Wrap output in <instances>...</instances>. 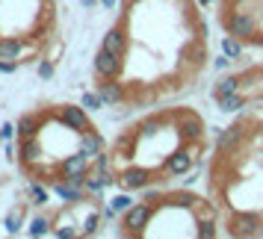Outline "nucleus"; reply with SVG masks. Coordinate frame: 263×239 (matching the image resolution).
I'll use <instances>...</instances> for the list:
<instances>
[{"label": "nucleus", "instance_id": "obj_1", "mask_svg": "<svg viewBox=\"0 0 263 239\" xmlns=\"http://www.w3.org/2000/svg\"><path fill=\"white\" fill-rule=\"evenodd\" d=\"M204 151H207V139H190V142L183 139V145H178L175 154L166 160V166L160 168V183L192 174L198 168V163H201Z\"/></svg>", "mask_w": 263, "mask_h": 239}, {"label": "nucleus", "instance_id": "obj_2", "mask_svg": "<svg viewBox=\"0 0 263 239\" xmlns=\"http://www.w3.org/2000/svg\"><path fill=\"white\" fill-rule=\"evenodd\" d=\"M151 215H154V204L142 198V201H133V207H127L119 218V233L121 236H145V230L151 225Z\"/></svg>", "mask_w": 263, "mask_h": 239}, {"label": "nucleus", "instance_id": "obj_3", "mask_svg": "<svg viewBox=\"0 0 263 239\" xmlns=\"http://www.w3.org/2000/svg\"><path fill=\"white\" fill-rule=\"evenodd\" d=\"M157 183V174L148 166H116V186L124 192H139Z\"/></svg>", "mask_w": 263, "mask_h": 239}, {"label": "nucleus", "instance_id": "obj_4", "mask_svg": "<svg viewBox=\"0 0 263 239\" xmlns=\"http://www.w3.org/2000/svg\"><path fill=\"white\" fill-rule=\"evenodd\" d=\"M50 112H53L62 124H68L74 133L95 130V124H92V118H89V109H86L83 104H80V107H77V104H53Z\"/></svg>", "mask_w": 263, "mask_h": 239}, {"label": "nucleus", "instance_id": "obj_5", "mask_svg": "<svg viewBox=\"0 0 263 239\" xmlns=\"http://www.w3.org/2000/svg\"><path fill=\"white\" fill-rule=\"evenodd\" d=\"M92 74L98 80H119L124 74V56H116L107 48H98L92 56Z\"/></svg>", "mask_w": 263, "mask_h": 239}, {"label": "nucleus", "instance_id": "obj_6", "mask_svg": "<svg viewBox=\"0 0 263 239\" xmlns=\"http://www.w3.org/2000/svg\"><path fill=\"white\" fill-rule=\"evenodd\" d=\"M101 48H107L109 53H116V56H124L127 50H130V36H127V27L116 21V24L109 27L104 38H101Z\"/></svg>", "mask_w": 263, "mask_h": 239}, {"label": "nucleus", "instance_id": "obj_7", "mask_svg": "<svg viewBox=\"0 0 263 239\" xmlns=\"http://www.w3.org/2000/svg\"><path fill=\"white\" fill-rule=\"evenodd\" d=\"M98 92H101V97H104V104L107 107H127V86H124V80H98Z\"/></svg>", "mask_w": 263, "mask_h": 239}, {"label": "nucleus", "instance_id": "obj_8", "mask_svg": "<svg viewBox=\"0 0 263 239\" xmlns=\"http://www.w3.org/2000/svg\"><path fill=\"white\" fill-rule=\"evenodd\" d=\"M18 151H21V168H30L45 160V145L39 136H30V139H18Z\"/></svg>", "mask_w": 263, "mask_h": 239}, {"label": "nucleus", "instance_id": "obj_9", "mask_svg": "<svg viewBox=\"0 0 263 239\" xmlns=\"http://www.w3.org/2000/svg\"><path fill=\"white\" fill-rule=\"evenodd\" d=\"M42 118H45V112H42V109H36V112H24L21 118L15 121V130H18L15 139H30V136H39V133H42Z\"/></svg>", "mask_w": 263, "mask_h": 239}, {"label": "nucleus", "instance_id": "obj_10", "mask_svg": "<svg viewBox=\"0 0 263 239\" xmlns=\"http://www.w3.org/2000/svg\"><path fill=\"white\" fill-rule=\"evenodd\" d=\"M104 151H107V142H104V136L98 133V127H95V130H89V133H83V136H80V154H86L89 160L101 156Z\"/></svg>", "mask_w": 263, "mask_h": 239}, {"label": "nucleus", "instance_id": "obj_11", "mask_svg": "<svg viewBox=\"0 0 263 239\" xmlns=\"http://www.w3.org/2000/svg\"><path fill=\"white\" fill-rule=\"evenodd\" d=\"M27 204L30 201H21V204H15L12 210H9V215L3 218V225H6V233H21L24 230V225H27Z\"/></svg>", "mask_w": 263, "mask_h": 239}, {"label": "nucleus", "instance_id": "obj_12", "mask_svg": "<svg viewBox=\"0 0 263 239\" xmlns=\"http://www.w3.org/2000/svg\"><path fill=\"white\" fill-rule=\"evenodd\" d=\"M216 101H219L222 112H239L242 107H249V95L246 92H231V95H222V97H216Z\"/></svg>", "mask_w": 263, "mask_h": 239}, {"label": "nucleus", "instance_id": "obj_13", "mask_svg": "<svg viewBox=\"0 0 263 239\" xmlns=\"http://www.w3.org/2000/svg\"><path fill=\"white\" fill-rule=\"evenodd\" d=\"M231 92H242V77H239V74H228V77H222V80L213 86V97L231 95Z\"/></svg>", "mask_w": 263, "mask_h": 239}, {"label": "nucleus", "instance_id": "obj_14", "mask_svg": "<svg viewBox=\"0 0 263 239\" xmlns=\"http://www.w3.org/2000/svg\"><path fill=\"white\" fill-rule=\"evenodd\" d=\"M50 227H53V215H33V222H30V227H27V233L30 236H45V233H50Z\"/></svg>", "mask_w": 263, "mask_h": 239}, {"label": "nucleus", "instance_id": "obj_15", "mask_svg": "<svg viewBox=\"0 0 263 239\" xmlns=\"http://www.w3.org/2000/svg\"><path fill=\"white\" fill-rule=\"evenodd\" d=\"M27 198H30L33 207H45V204L50 201V192L42 186V180H33V183H30V189H27Z\"/></svg>", "mask_w": 263, "mask_h": 239}, {"label": "nucleus", "instance_id": "obj_16", "mask_svg": "<svg viewBox=\"0 0 263 239\" xmlns=\"http://www.w3.org/2000/svg\"><path fill=\"white\" fill-rule=\"evenodd\" d=\"M127 207H133V198H130V192H124V189H121L119 195H112V198H109V204H107V210H112L116 215H121Z\"/></svg>", "mask_w": 263, "mask_h": 239}, {"label": "nucleus", "instance_id": "obj_17", "mask_svg": "<svg viewBox=\"0 0 263 239\" xmlns=\"http://www.w3.org/2000/svg\"><path fill=\"white\" fill-rule=\"evenodd\" d=\"M80 104H83L86 109H89V112H95V109H101V107H107V104H104V97H101V92H86L83 97H80Z\"/></svg>", "mask_w": 263, "mask_h": 239}, {"label": "nucleus", "instance_id": "obj_18", "mask_svg": "<svg viewBox=\"0 0 263 239\" xmlns=\"http://www.w3.org/2000/svg\"><path fill=\"white\" fill-rule=\"evenodd\" d=\"M222 50H225V56H231V59H237V56H242V42L234 36H225V42H222Z\"/></svg>", "mask_w": 263, "mask_h": 239}, {"label": "nucleus", "instance_id": "obj_19", "mask_svg": "<svg viewBox=\"0 0 263 239\" xmlns=\"http://www.w3.org/2000/svg\"><path fill=\"white\" fill-rule=\"evenodd\" d=\"M39 77H42V80H50V77H53V71H57V62L53 59H45V56H42V62H39Z\"/></svg>", "mask_w": 263, "mask_h": 239}, {"label": "nucleus", "instance_id": "obj_20", "mask_svg": "<svg viewBox=\"0 0 263 239\" xmlns=\"http://www.w3.org/2000/svg\"><path fill=\"white\" fill-rule=\"evenodd\" d=\"M12 136H18V130H15V124H3V127H0V142H9Z\"/></svg>", "mask_w": 263, "mask_h": 239}, {"label": "nucleus", "instance_id": "obj_21", "mask_svg": "<svg viewBox=\"0 0 263 239\" xmlns=\"http://www.w3.org/2000/svg\"><path fill=\"white\" fill-rule=\"evenodd\" d=\"M228 62H231V56H225V53H222V56H216V62H213V65L219 68V71H225V68H228Z\"/></svg>", "mask_w": 263, "mask_h": 239}, {"label": "nucleus", "instance_id": "obj_22", "mask_svg": "<svg viewBox=\"0 0 263 239\" xmlns=\"http://www.w3.org/2000/svg\"><path fill=\"white\" fill-rule=\"evenodd\" d=\"M80 3H83V9H95L101 0H80Z\"/></svg>", "mask_w": 263, "mask_h": 239}, {"label": "nucleus", "instance_id": "obj_23", "mask_svg": "<svg viewBox=\"0 0 263 239\" xmlns=\"http://www.w3.org/2000/svg\"><path fill=\"white\" fill-rule=\"evenodd\" d=\"M116 3H119V0H101V6H104V9H116Z\"/></svg>", "mask_w": 263, "mask_h": 239}, {"label": "nucleus", "instance_id": "obj_24", "mask_svg": "<svg viewBox=\"0 0 263 239\" xmlns=\"http://www.w3.org/2000/svg\"><path fill=\"white\" fill-rule=\"evenodd\" d=\"M198 3H201V6H210V3H216V0H198Z\"/></svg>", "mask_w": 263, "mask_h": 239}]
</instances>
